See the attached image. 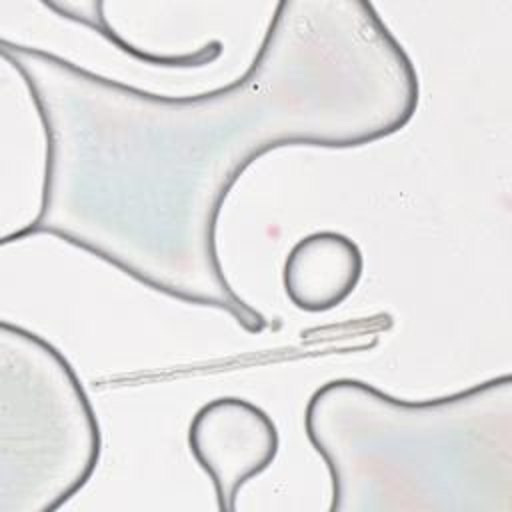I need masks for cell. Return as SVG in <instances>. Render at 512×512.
Returning a JSON list of instances; mask_svg holds the SVG:
<instances>
[{
	"label": "cell",
	"mask_w": 512,
	"mask_h": 512,
	"mask_svg": "<svg viewBox=\"0 0 512 512\" xmlns=\"http://www.w3.org/2000/svg\"><path fill=\"white\" fill-rule=\"evenodd\" d=\"M46 136L38 216L8 244L50 234L172 298L266 318L226 282L220 208L238 176L280 146L348 148L402 130L418 74L370 2L282 0L244 76L170 98L0 42Z\"/></svg>",
	"instance_id": "6da1fadb"
},
{
	"label": "cell",
	"mask_w": 512,
	"mask_h": 512,
	"mask_svg": "<svg viewBox=\"0 0 512 512\" xmlns=\"http://www.w3.org/2000/svg\"><path fill=\"white\" fill-rule=\"evenodd\" d=\"M304 420L330 470L332 512L510 510L508 374L426 402L332 380L312 394Z\"/></svg>",
	"instance_id": "7a4b0ae2"
},
{
	"label": "cell",
	"mask_w": 512,
	"mask_h": 512,
	"mask_svg": "<svg viewBox=\"0 0 512 512\" xmlns=\"http://www.w3.org/2000/svg\"><path fill=\"white\" fill-rule=\"evenodd\" d=\"M100 428L68 360L0 324V512H52L92 476Z\"/></svg>",
	"instance_id": "3957f363"
},
{
	"label": "cell",
	"mask_w": 512,
	"mask_h": 512,
	"mask_svg": "<svg viewBox=\"0 0 512 512\" xmlns=\"http://www.w3.org/2000/svg\"><path fill=\"white\" fill-rule=\"evenodd\" d=\"M188 444L212 480L218 508L232 512L240 488L274 462L280 438L262 408L244 398L224 396L194 414Z\"/></svg>",
	"instance_id": "277c9868"
},
{
	"label": "cell",
	"mask_w": 512,
	"mask_h": 512,
	"mask_svg": "<svg viewBox=\"0 0 512 512\" xmlns=\"http://www.w3.org/2000/svg\"><path fill=\"white\" fill-rule=\"evenodd\" d=\"M364 256L354 240L338 232H314L300 238L284 262V290L306 312H324L342 304L358 286Z\"/></svg>",
	"instance_id": "5b68a950"
}]
</instances>
